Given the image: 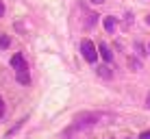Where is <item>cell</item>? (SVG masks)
Returning <instances> with one entry per match:
<instances>
[{"label":"cell","mask_w":150,"mask_h":139,"mask_svg":"<svg viewBox=\"0 0 150 139\" xmlns=\"http://www.w3.org/2000/svg\"><path fill=\"white\" fill-rule=\"evenodd\" d=\"M4 115V102H2V98H0V117Z\"/></svg>","instance_id":"8992f818"},{"label":"cell","mask_w":150,"mask_h":139,"mask_svg":"<svg viewBox=\"0 0 150 139\" xmlns=\"http://www.w3.org/2000/svg\"><path fill=\"white\" fill-rule=\"evenodd\" d=\"M146 107L150 109V94H148V98H146Z\"/></svg>","instance_id":"9c48e42d"},{"label":"cell","mask_w":150,"mask_h":139,"mask_svg":"<svg viewBox=\"0 0 150 139\" xmlns=\"http://www.w3.org/2000/svg\"><path fill=\"white\" fill-rule=\"evenodd\" d=\"M91 2H96V4H100V2H105V0H91Z\"/></svg>","instance_id":"30bf717a"},{"label":"cell","mask_w":150,"mask_h":139,"mask_svg":"<svg viewBox=\"0 0 150 139\" xmlns=\"http://www.w3.org/2000/svg\"><path fill=\"white\" fill-rule=\"evenodd\" d=\"M11 68L18 72V80L22 85H28L30 83V78H28V65H26V61H24V54L15 52L11 56Z\"/></svg>","instance_id":"6da1fadb"},{"label":"cell","mask_w":150,"mask_h":139,"mask_svg":"<svg viewBox=\"0 0 150 139\" xmlns=\"http://www.w3.org/2000/svg\"><path fill=\"white\" fill-rule=\"evenodd\" d=\"M9 35H0V50H4V48H9Z\"/></svg>","instance_id":"5b68a950"},{"label":"cell","mask_w":150,"mask_h":139,"mask_svg":"<svg viewBox=\"0 0 150 139\" xmlns=\"http://www.w3.org/2000/svg\"><path fill=\"white\" fill-rule=\"evenodd\" d=\"M81 52H83V56H85V61H89V63H96L98 52H96V46H94V42H91V39H83Z\"/></svg>","instance_id":"7a4b0ae2"},{"label":"cell","mask_w":150,"mask_h":139,"mask_svg":"<svg viewBox=\"0 0 150 139\" xmlns=\"http://www.w3.org/2000/svg\"><path fill=\"white\" fill-rule=\"evenodd\" d=\"M4 15V4H2V0H0V18Z\"/></svg>","instance_id":"ba28073f"},{"label":"cell","mask_w":150,"mask_h":139,"mask_svg":"<svg viewBox=\"0 0 150 139\" xmlns=\"http://www.w3.org/2000/svg\"><path fill=\"white\" fill-rule=\"evenodd\" d=\"M146 22H148V24H150V15H148V18H146Z\"/></svg>","instance_id":"8fae6325"},{"label":"cell","mask_w":150,"mask_h":139,"mask_svg":"<svg viewBox=\"0 0 150 139\" xmlns=\"http://www.w3.org/2000/svg\"><path fill=\"white\" fill-rule=\"evenodd\" d=\"M139 139H150V131H146V133H142V135H139Z\"/></svg>","instance_id":"52a82bcc"},{"label":"cell","mask_w":150,"mask_h":139,"mask_svg":"<svg viewBox=\"0 0 150 139\" xmlns=\"http://www.w3.org/2000/svg\"><path fill=\"white\" fill-rule=\"evenodd\" d=\"M98 52H100V54H102V59H105V61H111V59H113V54H111V50H109V48H107V46H105V44H100V48H98Z\"/></svg>","instance_id":"3957f363"},{"label":"cell","mask_w":150,"mask_h":139,"mask_svg":"<svg viewBox=\"0 0 150 139\" xmlns=\"http://www.w3.org/2000/svg\"><path fill=\"white\" fill-rule=\"evenodd\" d=\"M115 24H117V20H115V18H107V20H105V28H107V33H113V30H115Z\"/></svg>","instance_id":"277c9868"}]
</instances>
